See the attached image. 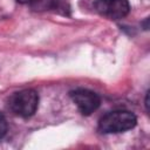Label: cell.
I'll return each instance as SVG.
<instances>
[{"label":"cell","mask_w":150,"mask_h":150,"mask_svg":"<svg viewBox=\"0 0 150 150\" xmlns=\"http://www.w3.org/2000/svg\"><path fill=\"white\" fill-rule=\"evenodd\" d=\"M95 11L111 20H120L130 12L128 0H96L94 2Z\"/></svg>","instance_id":"cell-3"},{"label":"cell","mask_w":150,"mask_h":150,"mask_svg":"<svg viewBox=\"0 0 150 150\" xmlns=\"http://www.w3.org/2000/svg\"><path fill=\"white\" fill-rule=\"evenodd\" d=\"M39 104V95L33 89H23L14 93L8 98L9 110L20 117L27 118L34 115Z\"/></svg>","instance_id":"cell-2"},{"label":"cell","mask_w":150,"mask_h":150,"mask_svg":"<svg viewBox=\"0 0 150 150\" xmlns=\"http://www.w3.org/2000/svg\"><path fill=\"white\" fill-rule=\"evenodd\" d=\"M6 132H7V121L2 115H0V139L6 135Z\"/></svg>","instance_id":"cell-6"},{"label":"cell","mask_w":150,"mask_h":150,"mask_svg":"<svg viewBox=\"0 0 150 150\" xmlns=\"http://www.w3.org/2000/svg\"><path fill=\"white\" fill-rule=\"evenodd\" d=\"M16 1L20 4H29V2H33L34 0H16Z\"/></svg>","instance_id":"cell-8"},{"label":"cell","mask_w":150,"mask_h":150,"mask_svg":"<svg viewBox=\"0 0 150 150\" xmlns=\"http://www.w3.org/2000/svg\"><path fill=\"white\" fill-rule=\"evenodd\" d=\"M63 0H34L33 7L36 11H45V9H55L61 6Z\"/></svg>","instance_id":"cell-5"},{"label":"cell","mask_w":150,"mask_h":150,"mask_svg":"<svg viewBox=\"0 0 150 150\" xmlns=\"http://www.w3.org/2000/svg\"><path fill=\"white\" fill-rule=\"evenodd\" d=\"M145 107H146V110H149V91L146 93V97H145Z\"/></svg>","instance_id":"cell-7"},{"label":"cell","mask_w":150,"mask_h":150,"mask_svg":"<svg viewBox=\"0 0 150 150\" xmlns=\"http://www.w3.org/2000/svg\"><path fill=\"white\" fill-rule=\"evenodd\" d=\"M137 123L134 112L128 110H115L105 114L98 122L102 134H118L132 129Z\"/></svg>","instance_id":"cell-1"},{"label":"cell","mask_w":150,"mask_h":150,"mask_svg":"<svg viewBox=\"0 0 150 150\" xmlns=\"http://www.w3.org/2000/svg\"><path fill=\"white\" fill-rule=\"evenodd\" d=\"M70 97L79 108V110L81 111V114L87 116L94 112L101 104L100 96L89 89H83V88L75 89L70 91Z\"/></svg>","instance_id":"cell-4"}]
</instances>
